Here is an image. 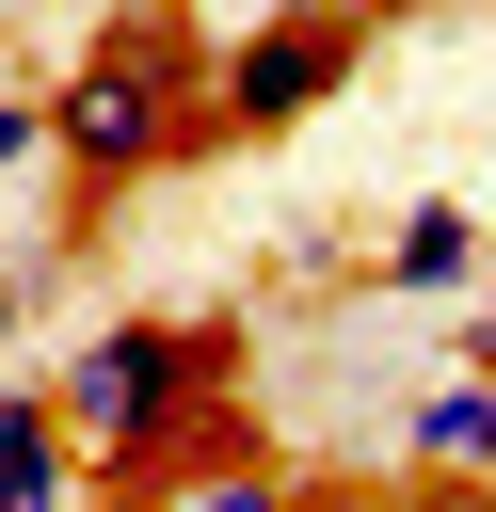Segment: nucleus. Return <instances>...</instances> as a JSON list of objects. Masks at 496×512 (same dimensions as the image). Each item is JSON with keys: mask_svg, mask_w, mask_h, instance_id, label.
<instances>
[{"mask_svg": "<svg viewBox=\"0 0 496 512\" xmlns=\"http://www.w3.org/2000/svg\"><path fill=\"white\" fill-rule=\"evenodd\" d=\"M480 464H496V368L416 400V480H480Z\"/></svg>", "mask_w": 496, "mask_h": 512, "instance_id": "obj_6", "label": "nucleus"}, {"mask_svg": "<svg viewBox=\"0 0 496 512\" xmlns=\"http://www.w3.org/2000/svg\"><path fill=\"white\" fill-rule=\"evenodd\" d=\"M160 512H288V464L272 448H224V464H176Z\"/></svg>", "mask_w": 496, "mask_h": 512, "instance_id": "obj_7", "label": "nucleus"}, {"mask_svg": "<svg viewBox=\"0 0 496 512\" xmlns=\"http://www.w3.org/2000/svg\"><path fill=\"white\" fill-rule=\"evenodd\" d=\"M224 144V96H208V48L176 32V16H112L64 80H48V160L112 208V192H144V176H176V160H208Z\"/></svg>", "mask_w": 496, "mask_h": 512, "instance_id": "obj_2", "label": "nucleus"}, {"mask_svg": "<svg viewBox=\"0 0 496 512\" xmlns=\"http://www.w3.org/2000/svg\"><path fill=\"white\" fill-rule=\"evenodd\" d=\"M80 432H64V400L48 384H0V512H80Z\"/></svg>", "mask_w": 496, "mask_h": 512, "instance_id": "obj_4", "label": "nucleus"}, {"mask_svg": "<svg viewBox=\"0 0 496 512\" xmlns=\"http://www.w3.org/2000/svg\"><path fill=\"white\" fill-rule=\"evenodd\" d=\"M16 320H32V272H0V336H16Z\"/></svg>", "mask_w": 496, "mask_h": 512, "instance_id": "obj_12", "label": "nucleus"}, {"mask_svg": "<svg viewBox=\"0 0 496 512\" xmlns=\"http://www.w3.org/2000/svg\"><path fill=\"white\" fill-rule=\"evenodd\" d=\"M464 368H496V288H480V304H464Z\"/></svg>", "mask_w": 496, "mask_h": 512, "instance_id": "obj_11", "label": "nucleus"}, {"mask_svg": "<svg viewBox=\"0 0 496 512\" xmlns=\"http://www.w3.org/2000/svg\"><path fill=\"white\" fill-rule=\"evenodd\" d=\"M288 512H400L384 480H288Z\"/></svg>", "mask_w": 496, "mask_h": 512, "instance_id": "obj_9", "label": "nucleus"}, {"mask_svg": "<svg viewBox=\"0 0 496 512\" xmlns=\"http://www.w3.org/2000/svg\"><path fill=\"white\" fill-rule=\"evenodd\" d=\"M48 160V96H0V176H32Z\"/></svg>", "mask_w": 496, "mask_h": 512, "instance_id": "obj_8", "label": "nucleus"}, {"mask_svg": "<svg viewBox=\"0 0 496 512\" xmlns=\"http://www.w3.org/2000/svg\"><path fill=\"white\" fill-rule=\"evenodd\" d=\"M48 400L96 480H176V464L256 448L240 432V320H96Z\"/></svg>", "mask_w": 496, "mask_h": 512, "instance_id": "obj_1", "label": "nucleus"}, {"mask_svg": "<svg viewBox=\"0 0 496 512\" xmlns=\"http://www.w3.org/2000/svg\"><path fill=\"white\" fill-rule=\"evenodd\" d=\"M80 512H160V480H80Z\"/></svg>", "mask_w": 496, "mask_h": 512, "instance_id": "obj_10", "label": "nucleus"}, {"mask_svg": "<svg viewBox=\"0 0 496 512\" xmlns=\"http://www.w3.org/2000/svg\"><path fill=\"white\" fill-rule=\"evenodd\" d=\"M464 512H496V464H480V480H464Z\"/></svg>", "mask_w": 496, "mask_h": 512, "instance_id": "obj_13", "label": "nucleus"}, {"mask_svg": "<svg viewBox=\"0 0 496 512\" xmlns=\"http://www.w3.org/2000/svg\"><path fill=\"white\" fill-rule=\"evenodd\" d=\"M368 64V0H288V16H256L224 64H208V96H224V144H256V128H304L336 80Z\"/></svg>", "mask_w": 496, "mask_h": 512, "instance_id": "obj_3", "label": "nucleus"}, {"mask_svg": "<svg viewBox=\"0 0 496 512\" xmlns=\"http://www.w3.org/2000/svg\"><path fill=\"white\" fill-rule=\"evenodd\" d=\"M384 288H400V304H448V288H480V224H464L448 192H416V208L384 224Z\"/></svg>", "mask_w": 496, "mask_h": 512, "instance_id": "obj_5", "label": "nucleus"}]
</instances>
